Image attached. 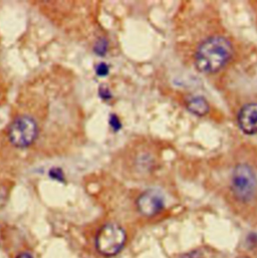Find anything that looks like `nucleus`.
Instances as JSON below:
<instances>
[{
    "label": "nucleus",
    "instance_id": "f257e3e1",
    "mask_svg": "<svg viewBox=\"0 0 257 258\" xmlns=\"http://www.w3.org/2000/svg\"><path fill=\"white\" fill-rule=\"evenodd\" d=\"M232 53L233 47L227 38L212 36L199 45L195 54V66L202 73L214 74L226 66Z\"/></svg>",
    "mask_w": 257,
    "mask_h": 258
},
{
    "label": "nucleus",
    "instance_id": "f03ea898",
    "mask_svg": "<svg viewBox=\"0 0 257 258\" xmlns=\"http://www.w3.org/2000/svg\"><path fill=\"white\" fill-rule=\"evenodd\" d=\"M231 190L234 197L242 203H249L255 199L256 175L249 165L239 164L234 168L231 177Z\"/></svg>",
    "mask_w": 257,
    "mask_h": 258
},
{
    "label": "nucleus",
    "instance_id": "7ed1b4c3",
    "mask_svg": "<svg viewBox=\"0 0 257 258\" xmlns=\"http://www.w3.org/2000/svg\"><path fill=\"white\" fill-rule=\"evenodd\" d=\"M127 240L126 231L116 223L104 225L96 237V248L104 256L112 257L119 254Z\"/></svg>",
    "mask_w": 257,
    "mask_h": 258
},
{
    "label": "nucleus",
    "instance_id": "20e7f679",
    "mask_svg": "<svg viewBox=\"0 0 257 258\" xmlns=\"http://www.w3.org/2000/svg\"><path fill=\"white\" fill-rule=\"evenodd\" d=\"M37 136V123L28 116L16 118L8 129L9 141L17 148H27L34 143Z\"/></svg>",
    "mask_w": 257,
    "mask_h": 258
},
{
    "label": "nucleus",
    "instance_id": "39448f33",
    "mask_svg": "<svg viewBox=\"0 0 257 258\" xmlns=\"http://www.w3.org/2000/svg\"><path fill=\"white\" fill-rule=\"evenodd\" d=\"M164 207V196L160 191L155 189L144 192L137 200V208L139 212L147 217H153L159 214Z\"/></svg>",
    "mask_w": 257,
    "mask_h": 258
},
{
    "label": "nucleus",
    "instance_id": "423d86ee",
    "mask_svg": "<svg viewBox=\"0 0 257 258\" xmlns=\"http://www.w3.org/2000/svg\"><path fill=\"white\" fill-rule=\"evenodd\" d=\"M240 130L246 135L257 133V103H250L241 108L237 116Z\"/></svg>",
    "mask_w": 257,
    "mask_h": 258
},
{
    "label": "nucleus",
    "instance_id": "0eeeda50",
    "mask_svg": "<svg viewBox=\"0 0 257 258\" xmlns=\"http://www.w3.org/2000/svg\"><path fill=\"white\" fill-rule=\"evenodd\" d=\"M186 107L190 113L198 117L207 115L210 110L207 100L201 96H192L188 98L186 101Z\"/></svg>",
    "mask_w": 257,
    "mask_h": 258
},
{
    "label": "nucleus",
    "instance_id": "6e6552de",
    "mask_svg": "<svg viewBox=\"0 0 257 258\" xmlns=\"http://www.w3.org/2000/svg\"><path fill=\"white\" fill-rule=\"evenodd\" d=\"M108 46H109L108 40L105 37H101L96 41V43L94 45V51L98 55L104 56L108 51Z\"/></svg>",
    "mask_w": 257,
    "mask_h": 258
},
{
    "label": "nucleus",
    "instance_id": "1a4fd4ad",
    "mask_svg": "<svg viewBox=\"0 0 257 258\" xmlns=\"http://www.w3.org/2000/svg\"><path fill=\"white\" fill-rule=\"evenodd\" d=\"M48 176L52 179V180H56L58 182H65V174L62 172L61 169L59 168H51L48 172Z\"/></svg>",
    "mask_w": 257,
    "mask_h": 258
},
{
    "label": "nucleus",
    "instance_id": "9d476101",
    "mask_svg": "<svg viewBox=\"0 0 257 258\" xmlns=\"http://www.w3.org/2000/svg\"><path fill=\"white\" fill-rule=\"evenodd\" d=\"M110 73V68L106 62H100L97 67H96V74L99 77H107Z\"/></svg>",
    "mask_w": 257,
    "mask_h": 258
},
{
    "label": "nucleus",
    "instance_id": "9b49d317",
    "mask_svg": "<svg viewBox=\"0 0 257 258\" xmlns=\"http://www.w3.org/2000/svg\"><path fill=\"white\" fill-rule=\"evenodd\" d=\"M109 122H110V126L112 127V129L114 130L115 132H118V131H120L121 128H122L121 121H120V119L115 114H112L110 116Z\"/></svg>",
    "mask_w": 257,
    "mask_h": 258
},
{
    "label": "nucleus",
    "instance_id": "f8f14e48",
    "mask_svg": "<svg viewBox=\"0 0 257 258\" xmlns=\"http://www.w3.org/2000/svg\"><path fill=\"white\" fill-rule=\"evenodd\" d=\"M99 96H100L103 100H105V101L111 100V98H112V94H111L110 89H109L107 86H105V85H103V86L100 87V89H99Z\"/></svg>",
    "mask_w": 257,
    "mask_h": 258
},
{
    "label": "nucleus",
    "instance_id": "ddd939ff",
    "mask_svg": "<svg viewBox=\"0 0 257 258\" xmlns=\"http://www.w3.org/2000/svg\"><path fill=\"white\" fill-rule=\"evenodd\" d=\"M7 199V192L4 188L0 187V206L6 202Z\"/></svg>",
    "mask_w": 257,
    "mask_h": 258
},
{
    "label": "nucleus",
    "instance_id": "4468645a",
    "mask_svg": "<svg viewBox=\"0 0 257 258\" xmlns=\"http://www.w3.org/2000/svg\"><path fill=\"white\" fill-rule=\"evenodd\" d=\"M16 258H33L32 257V255L30 254V253H28V252H22V253H20V254H18V256Z\"/></svg>",
    "mask_w": 257,
    "mask_h": 258
},
{
    "label": "nucleus",
    "instance_id": "2eb2a0df",
    "mask_svg": "<svg viewBox=\"0 0 257 258\" xmlns=\"http://www.w3.org/2000/svg\"><path fill=\"white\" fill-rule=\"evenodd\" d=\"M238 258H249V257H247V256H240V257H238Z\"/></svg>",
    "mask_w": 257,
    "mask_h": 258
}]
</instances>
